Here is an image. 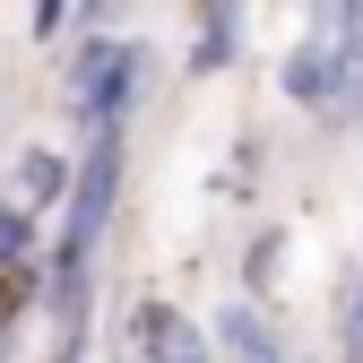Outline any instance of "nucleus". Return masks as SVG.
Segmentation results:
<instances>
[{"label": "nucleus", "mask_w": 363, "mask_h": 363, "mask_svg": "<svg viewBox=\"0 0 363 363\" xmlns=\"http://www.w3.org/2000/svg\"><path fill=\"white\" fill-rule=\"evenodd\" d=\"M139 363H216V329L182 320L173 303H139Z\"/></svg>", "instance_id": "obj_3"}, {"label": "nucleus", "mask_w": 363, "mask_h": 363, "mask_svg": "<svg viewBox=\"0 0 363 363\" xmlns=\"http://www.w3.org/2000/svg\"><path fill=\"white\" fill-rule=\"evenodd\" d=\"M216 354H225V363H286V337L268 329V311L225 303V311H216Z\"/></svg>", "instance_id": "obj_4"}, {"label": "nucleus", "mask_w": 363, "mask_h": 363, "mask_svg": "<svg viewBox=\"0 0 363 363\" xmlns=\"http://www.w3.org/2000/svg\"><path fill=\"white\" fill-rule=\"evenodd\" d=\"M130 86H139V52H130V43H96V52L69 61V104L86 121V139H96V130H121Z\"/></svg>", "instance_id": "obj_2"}, {"label": "nucleus", "mask_w": 363, "mask_h": 363, "mask_svg": "<svg viewBox=\"0 0 363 363\" xmlns=\"http://www.w3.org/2000/svg\"><path fill=\"white\" fill-rule=\"evenodd\" d=\"M69 182H78V164L43 156V147H26V156L9 164V182H0V277L43 268V259H35V234H43L52 208H69Z\"/></svg>", "instance_id": "obj_1"}, {"label": "nucleus", "mask_w": 363, "mask_h": 363, "mask_svg": "<svg viewBox=\"0 0 363 363\" xmlns=\"http://www.w3.org/2000/svg\"><path fill=\"white\" fill-rule=\"evenodd\" d=\"M234 35H242L234 9H199V52H191V69H225V61H234Z\"/></svg>", "instance_id": "obj_5"}]
</instances>
